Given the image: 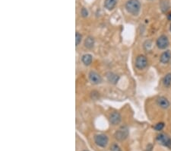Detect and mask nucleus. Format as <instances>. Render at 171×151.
Wrapping results in <instances>:
<instances>
[{
	"label": "nucleus",
	"instance_id": "nucleus-1",
	"mask_svg": "<svg viewBox=\"0 0 171 151\" xmlns=\"http://www.w3.org/2000/svg\"><path fill=\"white\" fill-rule=\"evenodd\" d=\"M125 7L126 11L133 15H138L141 11V3L138 0H128Z\"/></svg>",
	"mask_w": 171,
	"mask_h": 151
},
{
	"label": "nucleus",
	"instance_id": "nucleus-2",
	"mask_svg": "<svg viewBox=\"0 0 171 151\" xmlns=\"http://www.w3.org/2000/svg\"><path fill=\"white\" fill-rule=\"evenodd\" d=\"M128 134H129V132H128V127L124 126V127H120L118 131H116V133L114 134V137L118 141H123L128 138Z\"/></svg>",
	"mask_w": 171,
	"mask_h": 151
},
{
	"label": "nucleus",
	"instance_id": "nucleus-3",
	"mask_svg": "<svg viewBox=\"0 0 171 151\" xmlns=\"http://www.w3.org/2000/svg\"><path fill=\"white\" fill-rule=\"evenodd\" d=\"M109 139L107 135L103 134H97L94 136V143H96L98 147L104 148L108 144Z\"/></svg>",
	"mask_w": 171,
	"mask_h": 151
},
{
	"label": "nucleus",
	"instance_id": "nucleus-4",
	"mask_svg": "<svg viewBox=\"0 0 171 151\" xmlns=\"http://www.w3.org/2000/svg\"><path fill=\"white\" fill-rule=\"evenodd\" d=\"M169 44H170V41H169V39L167 35H162L157 39L156 45L160 50L167 49L169 47Z\"/></svg>",
	"mask_w": 171,
	"mask_h": 151
},
{
	"label": "nucleus",
	"instance_id": "nucleus-5",
	"mask_svg": "<svg viewBox=\"0 0 171 151\" xmlns=\"http://www.w3.org/2000/svg\"><path fill=\"white\" fill-rule=\"evenodd\" d=\"M157 140L160 144L167 147H171V138L167 134L160 133L157 136Z\"/></svg>",
	"mask_w": 171,
	"mask_h": 151
},
{
	"label": "nucleus",
	"instance_id": "nucleus-6",
	"mask_svg": "<svg viewBox=\"0 0 171 151\" xmlns=\"http://www.w3.org/2000/svg\"><path fill=\"white\" fill-rule=\"evenodd\" d=\"M148 66V59L143 54H140L137 56L135 59V67L138 70H144Z\"/></svg>",
	"mask_w": 171,
	"mask_h": 151
},
{
	"label": "nucleus",
	"instance_id": "nucleus-7",
	"mask_svg": "<svg viewBox=\"0 0 171 151\" xmlns=\"http://www.w3.org/2000/svg\"><path fill=\"white\" fill-rule=\"evenodd\" d=\"M88 79L92 84L98 85L102 83V77L98 73L95 71H91L88 74Z\"/></svg>",
	"mask_w": 171,
	"mask_h": 151
},
{
	"label": "nucleus",
	"instance_id": "nucleus-8",
	"mask_svg": "<svg viewBox=\"0 0 171 151\" xmlns=\"http://www.w3.org/2000/svg\"><path fill=\"white\" fill-rule=\"evenodd\" d=\"M157 105L162 109H167L170 105V101L164 96H158L156 99Z\"/></svg>",
	"mask_w": 171,
	"mask_h": 151
},
{
	"label": "nucleus",
	"instance_id": "nucleus-9",
	"mask_svg": "<svg viewBox=\"0 0 171 151\" xmlns=\"http://www.w3.org/2000/svg\"><path fill=\"white\" fill-rule=\"evenodd\" d=\"M109 120H110V124H113V125H118L121 122L122 117L119 112L113 111V112H112L110 115Z\"/></svg>",
	"mask_w": 171,
	"mask_h": 151
},
{
	"label": "nucleus",
	"instance_id": "nucleus-10",
	"mask_svg": "<svg viewBox=\"0 0 171 151\" xmlns=\"http://www.w3.org/2000/svg\"><path fill=\"white\" fill-rule=\"evenodd\" d=\"M171 60V51L169 50L163 51L160 57V62L162 64H167Z\"/></svg>",
	"mask_w": 171,
	"mask_h": 151
},
{
	"label": "nucleus",
	"instance_id": "nucleus-11",
	"mask_svg": "<svg viewBox=\"0 0 171 151\" xmlns=\"http://www.w3.org/2000/svg\"><path fill=\"white\" fill-rule=\"evenodd\" d=\"M106 77H107V81L109 83H112V84H116L117 82L119 81V76L117 75V74L114 73L113 72H108L107 74H106Z\"/></svg>",
	"mask_w": 171,
	"mask_h": 151
},
{
	"label": "nucleus",
	"instance_id": "nucleus-12",
	"mask_svg": "<svg viewBox=\"0 0 171 151\" xmlns=\"http://www.w3.org/2000/svg\"><path fill=\"white\" fill-rule=\"evenodd\" d=\"M160 8L162 12L166 13L170 8V3L169 0H162L160 3Z\"/></svg>",
	"mask_w": 171,
	"mask_h": 151
},
{
	"label": "nucleus",
	"instance_id": "nucleus-13",
	"mask_svg": "<svg viewBox=\"0 0 171 151\" xmlns=\"http://www.w3.org/2000/svg\"><path fill=\"white\" fill-rule=\"evenodd\" d=\"M82 61L85 66H89L92 63L93 56L90 54H85L82 56Z\"/></svg>",
	"mask_w": 171,
	"mask_h": 151
},
{
	"label": "nucleus",
	"instance_id": "nucleus-14",
	"mask_svg": "<svg viewBox=\"0 0 171 151\" xmlns=\"http://www.w3.org/2000/svg\"><path fill=\"white\" fill-rule=\"evenodd\" d=\"M94 46V39L93 37L88 36L84 40V47L88 49H92Z\"/></svg>",
	"mask_w": 171,
	"mask_h": 151
},
{
	"label": "nucleus",
	"instance_id": "nucleus-15",
	"mask_svg": "<svg viewBox=\"0 0 171 151\" xmlns=\"http://www.w3.org/2000/svg\"><path fill=\"white\" fill-rule=\"evenodd\" d=\"M117 0H105L104 7L107 10H113L115 8Z\"/></svg>",
	"mask_w": 171,
	"mask_h": 151
},
{
	"label": "nucleus",
	"instance_id": "nucleus-16",
	"mask_svg": "<svg viewBox=\"0 0 171 151\" xmlns=\"http://www.w3.org/2000/svg\"><path fill=\"white\" fill-rule=\"evenodd\" d=\"M163 85L166 88H169L171 86V73L166 74L163 79Z\"/></svg>",
	"mask_w": 171,
	"mask_h": 151
},
{
	"label": "nucleus",
	"instance_id": "nucleus-17",
	"mask_svg": "<svg viewBox=\"0 0 171 151\" xmlns=\"http://www.w3.org/2000/svg\"><path fill=\"white\" fill-rule=\"evenodd\" d=\"M152 40H148L144 43V48L145 51H149L152 49Z\"/></svg>",
	"mask_w": 171,
	"mask_h": 151
},
{
	"label": "nucleus",
	"instance_id": "nucleus-18",
	"mask_svg": "<svg viewBox=\"0 0 171 151\" xmlns=\"http://www.w3.org/2000/svg\"><path fill=\"white\" fill-rule=\"evenodd\" d=\"M82 35L80 33L76 32V34H75V44H76V46H78L81 44V42H82Z\"/></svg>",
	"mask_w": 171,
	"mask_h": 151
},
{
	"label": "nucleus",
	"instance_id": "nucleus-19",
	"mask_svg": "<svg viewBox=\"0 0 171 151\" xmlns=\"http://www.w3.org/2000/svg\"><path fill=\"white\" fill-rule=\"evenodd\" d=\"M163 127H164V123H163V122H159V123L156 124L154 126V129L157 131H162L163 129Z\"/></svg>",
	"mask_w": 171,
	"mask_h": 151
},
{
	"label": "nucleus",
	"instance_id": "nucleus-20",
	"mask_svg": "<svg viewBox=\"0 0 171 151\" xmlns=\"http://www.w3.org/2000/svg\"><path fill=\"white\" fill-rule=\"evenodd\" d=\"M81 15L83 18H86L88 16V11L87 10V8H82L81 10Z\"/></svg>",
	"mask_w": 171,
	"mask_h": 151
},
{
	"label": "nucleus",
	"instance_id": "nucleus-21",
	"mask_svg": "<svg viewBox=\"0 0 171 151\" xmlns=\"http://www.w3.org/2000/svg\"><path fill=\"white\" fill-rule=\"evenodd\" d=\"M110 150L111 151H122L120 147L116 144V143H113V144L111 146Z\"/></svg>",
	"mask_w": 171,
	"mask_h": 151
},
{
	"label": "nucleus",
	"instance_id": "nucleus-22",
	"mask_svg": "<svg viewBox=\"0 0 171 151\" xmlns=\"http://www.w3.org/2000/svg\"><path fill=\"white\" fill-rule=\"evenodd\" d=\"M152 145L151 144H148L147 146V149H146V151H152Z\"/></svg>",
	"mask_w": 171,
	"mask_h": 151
},
{
	"label": "nucleus",
	"instance_id": "nucleus-23",
	"mask_svg": "<svg viewBox=\"0 0 171 151\" xmlns=\"http://www.w3.org/2000/svg\"><path fill=\"white\" fill-rule=\"evenodd\" d=\"M167 20L171 22V12H170L168 14H167Z\"/></svg>",
	"mask_w": 171,
	"mask_h": 151
},
{
	"label": "nucleus",
	"instance_id": "nucleus-24",
	"mask_svg": "<svg viewBox=\"0 0 171 151\" xmlns=\"http://www.w3.org/2000/svg\"><path fill=\"white\" fill-rule=\"evenodd\" d=\"M170 31H171V24H170Z\"/></svg>",
	"mask_w": 171,
	"mask_h": 151
},
{
	"label": "nucleus",
	"instance_id": "nucleus-25",
	"mask_svg": "<svg viewBox=\"0 0 171 151\" xmlns=\"http://www.w3.org/2000/svg\"><path fill=\"white\" fill-rule=\"evenodd\" d=\"M83 151H88V150H83Z\"/></svg>",
	"mask_w": 171,
	"mask_h": 151
}]
</instances>
